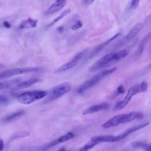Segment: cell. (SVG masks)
Masks as SVG:
<instances>
[{
    "mask_svg": "<svg viewBox=\"0 0 151 151\" xmlns=\"http://www.w3.org/2000/svg\"><path fill=\"white\" fill-rule=\"evenodd\" d=\"M148 87V84L146 81H142L140 83L134 84L127 91V93L124 97V99L118 101L113 107L114 111L120 110L123 109L130 101L131 98L134 95L145 92L147 90Z\"/></svg>",
    "mask_w": 151,
    "mask_h": 151,
    "instance_id": "6da1fadb",
    "label": "cell"
},
{
    "mask_svg": "<svg viewBox=\"0 0 151 151\" xmlns=\"http://www.w3.org/2000/svg\"><path fill=\"white\" fill-rule=\"evenodd\" d=\"M116 70V67H113L109 70H106L104 71H101L99 73L97 74L94 76H93L90 80L84 82L77 90V93H82L88 90L89 88L93 87L95 85H96L101 79L106 77V76L111 74L113 72Z\"/></svg>",
    "mask_w": 151,
    "mask_h": 151,
    "instance_id": "7a4b0ae2",
    "label": "cell"
},
{
    "mask_svg": "<svg viewBox=\"0 0 151 151\" xmlns=\"http://www.w3.org/2000/svg\"><path fill=\"white\" fill-rule=\"evenodd\" d=\"M48 92L46 91H31L22 93L17 96L18 102L24 104H29L35 101L39 100L47 96Z\"/></svg>",
    "mask_w": 151,
    "mask_h": 151,
    "instance_id": "3957f363",
    "label": "cell"
},
{
    "mask_svg": "<svg viewBox=\"0 0 151 151\" xmlns=\"http://www.w3.org/2000/svg\"><path fill=\"white\" fill-rule=\"evenodd\" d=\"M71 88V84L69 82H65L57 85L50 91L49 94H47L48 97L46 99V100L49 101L57 99L68 92Z\"/></svg>",
    "mask_w": 151,
    "mask_h": 151,
    "instance_id": "277c9868",
    "label": "cell"
},
{
    "mask_svg": "<svg viewBox=\"0 0 151 151\" xmlns=\"http://www.w3.org/2000/svg\"><path fill=\"white\" fill-rule=\"evenodd\" d=\"M41 70L40 67H21L10 69L0 73V79L8 78L15 75L25 74L28 73L37 72Z\"/></svg>",
    "mask_w": 151,
    "mask_h": 151,
    "instance_id": "5b68a950",
    "label": "cell"
},
{
    "mask_svg": "<svg viewBox=\"0 0 151 151\" xmlns=\"http://www.w3.org/2000/svg\"><path fill=\"white\" fill-rule=\"evenodd\" d=\"M87 51H88V49H86V50H84L83 51H81V52L77 53L68 62L63 64L60 67H58L55 70V73H60V72L65 71L66 70H68L74 67V66H76L78 63V62L85 55V54L87 53Z\"/></svg>",
    "mask_w": 151,
    "mask_h": 151,
    "instance_id": "8992f818",
    "label": "cell"
},
{
    "mask_svg": "<svg viewBox=\"0 0 151 151\" xmlns=\"http://www.w3.org/2000/svg\"><path fill=\"white\" fill-rule=\"evenodd\" d=\"M116 60V52H111L104 55L102 58L97 60L95 63H94L89 68L90 71H94L97 70L101 68L104 65H107L112 61H115Z\"/></svg>",
    "mask_w": 151,
    "mask_h": 151,
    "instance_id": "52a82bcc",
    "label": "cell"
},
{
    "mask_svg": "<svg viewBox=\"0 0 151 151\" xmlns=\"http://www.w3.org/2000/svg\"><path fill=\"white\" fill-rule=\"evenodd\" d=\"M127 123H129L127 114H117L113 116L108 121L102 124V127L104 128H109L111 127H115L122 124H125Z\"/></svg>",
    "mask_w": 151,
    "mask_h": 151,
    "instance_id": "ba28073f",
    "label": "cell"
},
{
    "mask_svg": "<svg viewBox=\"0 0 151 151\" xmlns=\"http://www.w3.org/2000/svg\"><path fill=\"white\" fill-rule=\"evenodd\" d=\"M143 27V24L142 23H137L136 25H134L132 29L129 31L128 34L124 37L123 40H122L119 43V45H123L128 42H129L130 41H132L139 33L140 30L142 29Z\"/></svg>",
    "mask_w": 151,
    "mask_h": 151,
    "instance_id": "9c48e42d",
    "label": "cell"
},
{
    "mask_svg": "<svg viewBox=\"0 0 151 151\" xmlns=\"http://www.w3.org/2000/svg\"><path fill=\"white\" fill-rule=\"evenodd\" d=\"M148 124H149V123L146 122V123H142V124H138V125H136V126H134L133 127H130L127 130H126L124 132H123L122 133L116 136V140H117V142L120 141V140H122L123 139L125 138L126 136H127L130 133H132L133 132H134L135 131H137V130H138L139 129H141L142 128L145 127Z\"/></svg>",
    "mask_w": 151,
    "mask_h": 151,
    "instance_id": "30bf717a",
    "label": "cell"
},
{
    "mask_svg": "<svg viewBox=\"0 0 151 151\" xmlns=\"http://www.w3.org/2000/svg\"><path fill=\"white\" fill-rule=\"evenodd\" d=\"M109 107H110L109 104L107 103H100V104H96V105H94V106H92L91 107L87 108L83 111L82 114L83 115L92 114V113L99 111L107 110L109 108Z\"/></svg>",
    "mask_w": 151,
    "mask_h": 151,
    "instance_id": "8fae6325",
    "label": "cell"
},
{
    "mask_svg": "<svg viewBox=\"0 0 151 151\" xmlns=\"http://www.w3.org/2000/svg\"><path fill=\"white\" fill-rule=\"evenodd\" d=\"M67 4L66 0H55V2L53 3L45 11V15H50L56 12L61 10Z\"/></svg>",
    "mask_w": 151,
    "mask_h": 151,
    "instance_id": "7c38bea8",
    "label": "cell"
},
{
    "mask_svg": "<svg viewBox=\"0 0 151 151\" xmlns=\"http://www.w3.org/2000/svg\"><path fill=\"white\" fill-rule=\"evenodd\" d=\"M120 35V32H118L116 34H115L114 36H113L112 37H111L110 38H109L108 40H107L106 41L103 42L102 44L97 45L96 47H95L92 51L90 52V55H89V58H92L93 57H94L96 55H97L101 50H102L107 45H108L111 41H113L114 40H115L116 38H117L119 35Z\"/></svg>",
    "mask_w": 151,
    "mask_h": 151,
    "instance_id": "4fadbf2b",
    "label": "cell"
},
{
    "mask_svg": "<svg viewBox=\"0 0 151 151\" xmlns=\"http://www.w3.org/2000/svg\"><path fill=\"white\" fill-rule=\"evenodd\" d=\"M40 81H41V80L39 79V78H30V79L27 80H25V81L19 82L15 86H14L12 87V90L15 91V90H21V89H22V88L28 87L32 86V84H34L35 83L40 82Z\"/></svg>",
    "mask_w": 151,
    "mask_h": 151,
    "instance_id": "5bb4252c",
    "label": "cell"
},
{
    "mask_svg": "<svg viewBox=\"0 0 151 151\" xmlns=\"http://www.w3.org/2000/svg\"><path fill=\"white\" fill-rule=\"evenodd\" d=\"M74 134L73 133H72L71 132H68L66 134H65L63 136H61L60 137H59L57 139H55V140L52 141L51 142H50L48 145H47V147L48 148V147H51L52 146H54L55 145L62 143L63 142H65L67 140H69L73 139L74 137Z\"/></svg>",
    "mask_w": 151,
    "mask_h": 151,
    "instance_id": "9a60e30c",
    "label": "cell"
},
{
    "mask_svg": "<svg viewBox=\"0 0 151 151\" xmlns=\"http://www.w3.org/2000/svg\"><path fill=\"white\" fill-rule=\"evenodd\" d=\"M91 140L97 142V143L101 142H116V136L113 135H99L93 136L91 138Z\"/></svg>",
    "mask_w": 151,
    "mask_h": 151,
    "instance_id": "2e32d148",
    "label": "cell"
},
{
    "mask_svg": "<svg viewBox=\"0 0 151 151\" xmlns=\"http://www.w3.org/2000/svg\"><path fill=\"white\" fill-rule=\"evenodd\" d=\"M37 22H38L37 19L28 18V19L22 20L21 22V23L19 24V28H22V29L34 28V27H37Z\"/></svg>",
    "mask_w": 151,
    "mask_h": 151,
    "instance_id": "e0dca14e",
    "label": "cell"
},
{
    "mask_svg": "<svg viewBox=\"0 0 151 151\" xmlns=\"http://www.w3.org/2000/svg\"><path fill=\"white\" fill-rule=\"evenodd\" d=\"M24 113H25V111L24 110H19V111H15L5 117L3 119L2 121L5 123H8V122L14 121L16 119L19 118L21 116H22Z\"/></svg>",
    "mask_w": 151,
    "mask_h": 151,
    "instance_id": "ac0fdd59",
    "label": "cell"
},
{
    "mask_svg": "<svg viewBox=\"0 0 151 151\" xmlns=\"http://www.w3.org/2000/svg\"><path fill=\"white\" fill-rule=\"evenodd\" d=\"M150 37H151V33H149V34H147L143 38V40L140 42V43L139 44V48L137 49V52H136V57L137 56V57H139L142 54V53L143 52V50H144V48H145V46L146 42L148 41V40H149V39Z\"/></svg>",
    "mask_w": 151,
    "mask_h": 151,
    "instance_id": "d6986e66",
    "label": "cell"
},
{
    "mask_svg": "<svg viewBox=\"0 0 151 151\" xmlns=\"http://www.w3.org/2000/svg\"><path fill=\"white\" fill-rule=\"evenodd\" d=\"M19 82V78H16V79H13L8 81H2L0 82V90H4L7 88H9L12 86H15Z\"/></svg>",
    "mask_w": 151,
    "mask_h": 151,
    "instance_id": "ffe728a7",
    "label": "cell"
},
{
    "mask_svg": "<svg viewBox=\"0 0 151 151\" xmlns=\"http://www.w3.org/2000/svg\"><path fill=\"white\" fill-rule=\"evenodd\" d=\"M71 12V9L70 8H68L65 10H64L60 15H58L57 18H55L50 24H48L47 25V27H51L52 25H53L54 24H55L56 22H57L58 21H59L60 19H61L62 18H63L64 17H65L67 15H68L69 13H70Z\"/></svg>",
    "mask_w": 151,
    "mask_h": 151,
    "instance_id": "44dd1931",
    "label": "cell"
},
{
    "mask_svg": "<svg viewBox=\"0 0 151 151\" xmlns=\"http://www.w3.org/2000/svg\"><path fill=\"white\" fill-rule=\"evenodd\" d=\"M129 54V50H126V49H123L120 50L119 52H116V60L115 61L117 60H120V59L124 58L126 55H127V54Z\"/></svg>",
    "mask_w": 151,
    "mask_h": 151,
    "instance_id": "7402d4cb",
    "label": "cell"
},
{
    "mask_svg": "<svg viewBox=\"0 0 151 151\" xmlns=\"http://www.w3.org/2000/svg\"><path fill=\"white\" fill-rule=\"evenodd\" d=\"M29 135H30V132H18V133L14 134L11 137V140L19 139V138H22V137H27Z\"/></svg>",
    "mask_w": 151,
    "mask_h": 151,
    "instance_id": "603a6c76",
    "label": "cell"
},
{
    "mask_svg": "<svg viewBox=\"0 0 151 151\" xmlns=\"http://www.w3.org/2000/svg\"><path fill=\"white\" fill-rule=\"evenodd\" d=\"M97 144H98L97 142L90 140V141H89L88 143H87L82 148H81V149H80V150H81V151H86V150H88L91 149L93 147H94V146L95 145H96Z\"/></svg>",
    "mask_w": 151,
    "mask_h": 151,
    "instance_id": "cb8c5ba5",
    "label": "cell"
},
{
    "mask_svg": "<svg viewBox=\"0 0 151 151\" xmlns=\"http://www.w3.org/2000/svg\"><path fill=\"white\" fill-rule=\"evenodd\" d=\"M125 91V90H124V88L123 87V85H120L116 90V91L114 92L113 94L112 95V97H115L117 96H119V94H122V93H124Z\"/></svg>",
    "mask_w": 151,
    "mask_h": 151,
    "instance_id": "d4e9b609",
    "label": "cell"
},
{
    "mask_svg": "<svg viewBox=\"0 0 151 151\" xmlns=\"http://www.w3.org/2000/svg\"><path fill=\"white\" fill-rule=\"evenodd\" d=\"M83 26V24L80 21H77L74 25L71 27V29L73 30H77Z\"/></svg>",
    "mask_w": 151,
    "mask_h": 151,
    "instance_id": "484cf974",
    "label": "cell"
},
{
    "mask_svg": "<svg viewBox=\"0 0 151 151\" xmlns=\"http://www.w3.org/2000/svg\"><path fill=\"white\" fill-rule=\"evenodd\" d=\"M9 101V99L5 95H0V104H6Z\"/></svg>",
    "mask_w": 151,
    "mask_h": 151,
    "instance_id": "4316f807",
    "label": "cell"
},
{
    "mask_svg": "<svg viewBox=\"0 0 151 151\" xmlns=\"http://www.w3.org/2000/svg\"><path fill=\"white\" fill-rule=\"evenodd\" d=\"M140 2V0H131V6L133 8H136Z\"/></svg>",
    "mask_w": 151,
    "mask_h": 151,
    "instance_id": "83f0119b",
    "label": "cell"
},
{
    "mask_svg": "<svg viewBox=\"0 0 151 151\" xmlns=\"http://www.w3.org/2000/svg\"><path fill=\"white\" fill-rule=\"evenodd\" d=\"M3 25H4L5 28H10L11 27V24H10L8 21H4V22H3Z\"/></svg>",
    "mask_w": 151,
    "mask_h": 151,
    "instance_id": "f1b7e54d",
    "label": "cell"
},
{
    "mask_svg": "<svg viewBox=\"0 0 151 151\" xmlns=\"http://www.w3.org/2000/svg\"><path fill=\"white\" fill-rule=\"evenodd\" d=\"M57 30L58 33L61 34L64 31V27L63 26H60L57 28Z\"/></svg>",
    "mask_w": 151,
    "mask_h": 151,
    "instance_id": "f546056e",
    "label": "cell"
},
{
    "mask_svg": "<svg viewBox=\"0 0 151 151\" xmlns=\"http://www.w3.org/2000/svg\"><path fill=\"white\" fill-rule=\"evenodd\" d=\"M4 141L2 140H0V150H2L4 149Z\"/></svg>",
    "mask_w": 151,
    "mask_h": 151,
    "instance_id": "4dcf8cb0",
    "label": "cell"
},
{
    "mask_svg": "<svg viewBox=\"0 0 151 151\" xmlns=\"http://www.w3.org/2000/svg\"><path fill=\"white\" fill-rule=\"evenodd\" d=\"M87 1L90 3H93L94 1V0H87Z\"/></svg>",
    "mask_w": 151,
    "mask_h": 151,
    "instance_id": "1f68e13d",
    "label": "cell"
},
{
    "mask_svg": "<svg viewBox=\"0 0 151 151\" xmlns=\"http://www.w3.org/2000/svg\"><path fill=\"white\" fill-rule=\"evenodd\" d=\"M2 67H3V65L1 64H0V68H2Z\"/></svg>",
    "mask_w": 151,
    "mask_h": 151,
    "instance_id": "d6a6232c",
    "label": "cell"
}]
</instances>
